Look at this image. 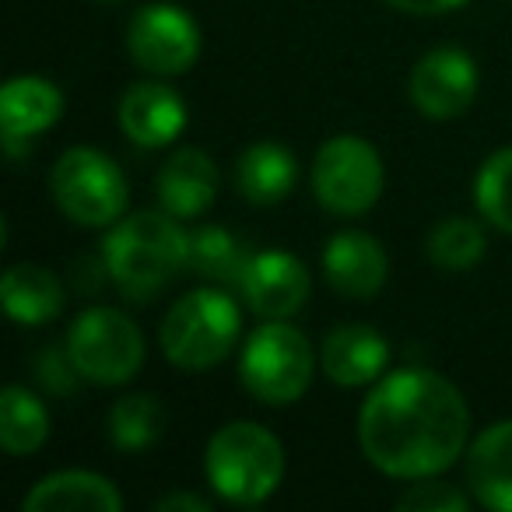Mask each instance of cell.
<instances>
[{"label": "cell", "mask_w": 512, "mask_h": 512, "mask_svg": "<svg viewBox=\"0 0 512 512\" xmlns=\"http://www.w3.org/2000/svg\"><path fill=\"white\" fill-rule=\"evenodd\" d=\"M242 292L256 316L288 320L309 302V271L302 260L285 249H264L246 264Z\"/></svg>", "instance_id": "8fae6325"}, {"label": "cell", "mask_w": 512, "mask_h": 512, "mask_svg": "<svg viewBox=\"0 0 512 512\" xmlns=\"http://www.w3.org/2000/svg\"><path fill=\"white\" fill-rule=\"evenodd\" d=\"M390 365V344L372 327H341L323 341V372L341 386H365Z\"/></svg>", "instance_id": "e0dca14e"}, {"label": "cell", "mask_w": 512, "mask_h": 512, "mask_svg": "<svg viewBox=\"0 0 512 512\" xmlns=\"http://www.w3.org/2000/svg\"><path fill=\"white\" fill-rule=\"evenodd\" d=\"M67 355L85 379L99 386H120L134 379L144 362L141 327L116 309H85L67 330Z\"/></svg>", "instance_id": "8992f818"}, {"label": "cell", "mask_w": 512, "mask_h": 512, "mask_svg": "<svg viewBox=\"0 0 512 512\" xmlns=\"http://www.w3.org/2000/svg\"><path fill=\"white\" fill-rule=\"evenodd\" d=\"M477 99V67L470 53L439 46L425 53L411 71V102L428 120H453Z\"/></svg>", "instance_id": "30bf717a"}, {"label": "cell", "mask_w": 512, "mask_h": 512, "mask_svg": "<svg viewBox=\"0 0 512 512\" xmlns=\"http://www.w3.org/2000/svg\"><path fill=\"white\" fill-rule=\"evenodd\" d=\"M165 428V407L151 393L123 397L109 411V435L120 449H148Z\"/></svg>", "instance_id": "603a6c76"}, {"label": "cell", "mask_w": 512, "mask_h": 512, "mask_svg": "<svg viewBox=\"0 0 512 512\" xmlns=\"http://www.w3.org/2000/svg\"><path fill=\"white\" fill-rule=\"evenodd\" d=\"M207 477L225 502L260 505L285 477V449L264 425L232 421L207 442Z\"/></svg>", "instance_id": "3957f363"}, {"label": "cell", "mask_w": 512, "mask_h": 512, "mask_svg": "<svg viewBox=\"0 0 512 512\" xmlns=\"http://www.w3.org/2000/svg\"><path fill=\"white\" fill-rule=\"evenodd\" d=\"M239 309L225 292L197 288L169 309L162 323V351L176 369L204 372L225 362L239 337Z\"/></svg>", "instance_id": "277c9868"}, {"label": "cell", "mask_w": 512, "mask_h": 512, "mask_svg": "<svg viewBox=\"0 0 512 512\" xmlns=\"http://www.w3.org/2000/svg\"><path fill=\"white\" fill-rule=\"evenodd\" d=\"M393 8L407 11V15H442V11L463 8L467 0H390Z\"/></svg>", "instance_id": "83f0119b"}, {"label": "cell", "mask_w": 512, "mask_h": 512, "mask_svg": "<svg viewBox=\"0 0 512 512\" xmlns=\"http://www.w3.org/2000/svg\"><path fill=\"white\" fill-rule=\"evenodd\" d=\"M64 113V95L57 85L43 78H15L0 92V127L4 137H22L29 141L32 134H43Z\"/></svg>", "instance_id": "d6986e66"}, {"label": "cell", "mask_w": 512, "mask_h": 512, "mask_svg": "<svg viewBox=\"0 0 512 512\" xmlns=\"http://www.w3.org/2000/svg\"><path fill=\"white\" fill-rule=\"evenodd\" d=\"M39 376L46 379V386L50 390H57V393H71V386H74V379L71 376H81L78 372V365L71 362V355H46L43 362H39Z\"/></svg>", "instance_id": "4316f807"}, {"label": "cell", "mask_w": 512, "mask_h": 512, "mask_svg": "<svg viewBox=\"0 0 512 512\" xmlns=\"http://www.w3.org/2000/svg\"><path fill=\"white\" fill-rule=\"evenodd\" d=\"M470 411L449 379L428 369L386 376L358 411V446L376 470L404 481L435 477L463 453Z\"/></svg>", "instance_id": "6da1fadb"}, {"label": "cell", "mask_w": 512, "mask_h": 512, "mask_svg": "<svg viewBox=\"0 0 512 512\" xmlns=\"http://www.w3.org/2000/svg\"><path fill=\"white\" fill-rule=\"evenodd\" d=\"M120 127L141 148H162V144L176 141L179 130L186 127V106L169 85H144L127 88L120 102Z\"/></svg>", "instance_id": "4fadbf2b"}, {"label": "cell", "mask_w": 512, "mask_h": 512, "mask_svg": "<svg viewBox=\"0 0 512 512\" xmlns=\"http://www.w3.org/2000/svg\"><path fill=\"white\" fill-rule=\"evenodd\" d=\"M467 481L477 502L512 512V421H495L467 453Z\"/></svg>", "instance_id": "2e32d148"}, {"label": "cell", "mask_w": 512, "mask_h": 512, "mask_svg": "<svg viewBox=\"0 0 512 512\" xmlns=\"http://www.w3.org/2000/svg\"><path fill=\"white\" fill-rule=\"evenodd\" d=\"M313 190L327 211L365 214L383 193V162L362 137H330L313 162Z\"/></svg>", "instance_id": "ba28073f"}, {"label": "cell", "mask_w": 512, "mask_h": 512, "mask_svg": "<svg viewBox=\"0 0 512 512\" xmlns=\"http://www.w3.org/2000/svg\"><path fill=\"white\" fill-rule=\"evenodd\" d=\"M0 292H4L8 316L15 323H25V327L50 323L64 306V288H60L57 274L39 264H15L4 274Z\"/></svg>", "instance_id": "ffe728a7"}, {"label": "cell", "mask_w": 512, "mask_h": 512, "mask_svg": "<svg viewBox=\"0 0 512 512\" xmlns=\"http://www.w3.org/2000/svg\"><path fill=\"white\" fill-rule=\"evenodd\" d=\"M246 256H242V246L235 242V235L228 228L207 225L200 228L197 235H190V267H197L200 274L218 281H242L246 274Z\"/></svg>", "instance_id": "cb8c5ba5"}, {"label": "cell", "mask_w": 512, "mask_h": 512, "mask_svg": "<svg viewBox=\"0 0 512 512\" xmlns=\"http://www.w3.org/2000/svg\"><path fill=\"white\" fill-rule=\"evenodd\" d=\"M50 435V414L43 400L32 397L25 386H8L0 397V446L11 456H29Z\"/></svg>", "instance_id": "44dd1931"}, {"label": "cell", "mask_w": 512, "mask_h": 512, "mask_svg": "<svg viewBox=\"0 0 512 512\" xmlns=\"http://www.w3.org/2000/svg\"><path fill=\"white\" fill-rule=\"evenodd\" d=\"M323 271L330 285L348 299H372L386 285V249L365 232H341L323 249Z\"/></svg>", "instance_id": "7c38bea8"}, {"label": "cell", "mask_w": 512, "mask_h": 512, "mask_svg": "<svg viewBox=\"0 0 512 512\" xmlns=\"http://www.w3.org/2000/svg\"><path fill=\"white\" fill-rule=\"evenodd\" d=\"M158 512H211V502L200 495H186V491H176V495H165L155 502Z\"/></svg>", "instance_id": "f1b7e54d"}, {"label": "cell", "mask_w": 512, "mask_h": 512, "mask_svg": "<svg viewBox=\"0 0 512 512\" xmlns=\"http://www.w3.org/2000/svg\"><path fill=\"white\" fill-rule=\"evenodd\" d=\"M172 218L169 211H137L106 235V271L127 299H151L190 267V235Z\"/></svg>", "instance_id": "7a4b0ae2"}, {"label": "cell", "mask_w": 512, "mask_h": 512, "mask_svg": "<svg viewBox=\"0 0 512 512\" xmlns=\"http://www.w3.org/2000/svg\"><path fill=\"white\" fill-rule=\"evenodd\" d=\"M239 372L256 400L274 407L295 404L313 383V348L302 330L271 320L249 334Z\"/></svg>", "instance_id": "5b68a950"}, {"label": "cell", "mask_w": 512, "mask_h": 512, "mask_svg": "<svg viewBox=\"0 0 512 512\" xmlns=\"http://www.w3.org/2000/svg\"><path fill=\"white\" fill-rule=\"evenodd\" d=\"M53 197L78 225H113L127 207V179L120 165L95 148H71L53 165Z\"/></svg>", "instance_id": "52a82bcc"}, {"label": "cell", "mask_w": 512, "mask_h": 512, "mask_svg": "<svg viewBox=\"0 0 512 512\" xmlns=\"http://www.w3.org/2000/svg\"><path fill=\"white\" fill-rule=\"evenodd\" d=\"M295 179H299L295 155L278 141L249 144L239 155V165H235L239 193L256 207H271L278 200H285L292 193Z\"/></svg>", "instance_id": "ac0fdd59"}, {"label": "cell", "mask_w": 512, "mask_h": 512, "mask_svg": "<svg viewBox=\"0 0 512 512\" xmlns=\"http://www.w3.org/2000/svg\"><path fill=\"white\" fill-rule=\"evenodd\" d=\"M25 512H120L123 495L113 481L92 470L50 474L22 498Z\"/></svg>", "instance_id": "9a60e30c"}, {"label": "cell", "mask_w": 512, "mask_h": 512, "mask_svg": "<svg viewBox=\"0 0 512 512\" xmlns=\"http://www.w3.org/2000/svg\"><path fill=\"white\" fill-rule=\"evenodd\" d=\"M488 249V235L470 218H446L428 235V260L442 271H467Z\"/></svg>", "instance_id": "7402d4cb"}, {"label": "cell", "mask_w": 512, "mask_h": 512, "mask_svg": "<svg viewBox=\"0 0 512 512\" xmlns=\"http://www.w3.org/2000/svg\"><path fill=\"white\" fill-rule=\"evenodd\" d=\"M474 200L495 228L512 235V148H502L481 165L474 179Z\"/></svg>", "instance_id": "d4e9b609"}, {"label": "cell", "mask_w": 512, "mask_h": 512, "mask_svg": "<svg viewBox=\"0 0 512 512\" xmlns=\"http://www.w3.org/2000/svg\"><path fill=\"white\" fill-rule=\"evenodd\" d=\"M106 4H109V0H106Z\"/></svg>", "instance_id": "f546056e"}, {"label": "cell", "mask_w": 512, "mask_h": 512, "mask_svg": "<svg viewBox=\"0 0 512 512\" xmlns=\"http://www.w3.org/2000/svg\"><path fill=\"white\" fill-rule=\"evenodd\" d=\"M467 495L456 491L453 484H442V481H425L418 477V484L404 491L397 498V509L407 512H467Z\"/></svg>", "instance_id": "484cf974"}, {"label": "cell", "mask_w": 512, "mask_h": 512, "mask_svg": "<svg viewBox=\"0 0 512 512\" xmlns=\"http://www.w3.org/2000/svg\"><path fill=\"white\" fill-rule=\"evenodd\" d=\"M130 57L151 74H183L200 57V29L176 4H144L127 29Z\"/></svg>", "instance_id": "9c48e42d"}, {"label": "cell", "mask_w": 512, "mask_h": 512, "mask_svg": "<svg viewBox=\"0 0 512 512\" xmlns=\"http://www.w3.org/2000/svg\"><path fill=\"white\" fill-rule=\"evenodd\" d=\"M218 197V165L207 151L179 148L158 172V200L176 218H197Z\"/></svg>", "instance_id": "5bb4252c"}]
</instances>
